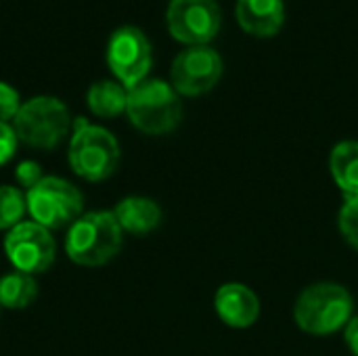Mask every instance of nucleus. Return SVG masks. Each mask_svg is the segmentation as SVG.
<instances>
[{"label": "nucleus", "mask_w": 358, "mask_h": 356, "mask_svg": "<svg viewBox=\"0 0 358 356\" xmlns=\"http://www.w3.org/2000/svg\"><path fill=\"white\" fill-rule=\"evenodd\" d=\"M124 245V231L113 212L94 210L84 212L65 235L67 258L86 269L103 266L111 262Z\"/></svg>", "instance_id": "f257e3e1"}, {"label": "nucleus", "mask_w": 358, "mask_h": 356, "mask_svg": "<svg viewBox=\"0 0 358 356\" xmlns=\"http://www.w3.org/2000/svg\"><path fill=\"white\" fill-rule=\"evenodd\" d=\"M67 147V162L76 176L88 183L109 178L120 166V143L103 126L76 118Z\"/></svg>", "instance_id": "f03ea898"}, {"label": "nucleus", "mask_w": 358, "mask_h": 356, "mask_svg": "<svg viewBox=\"0 0 358 356\" xmlns=\"http://www.w3.org/2000/svg\"><path fill=\"white\" fill-rule=\"evenodd\" d=\"M126 115L130 124L145 134H168L180 124L182 118L180 94L172 84L157 78H147L128 90Z\"/></svg>", "instance_id": "7ed1b4c3"}, {"label": "nucleus", "mask_w": 358, "mask_h": 356, "mask_svg": "<svg viewBox=\"0 0 358 356\" xmlns=\"http://www.w3.org/2000/svg\"><path fill=\"white\" fill-rule=\"evenodd\" d=\"M294 319L310 336H331L352 319V296L338 283H315L296 300Z\"/></svg>", "instance_id": "20e7f679"}, {"label": "nucleus", "mask_w": 358, "mask_h": 356, "mask_svg": "<svg viewBox=\"0 0 358 356\" xmlns=\"http://www.w3.org/2000/svg\"><path fill=\"white\" fill-rule=\"evenodd\" d=\"M15 134L21 143L34 149H55L71 130L67 105L48 94L25 101L13 120Z\"/></svg>", "instance_id": "39448f33"}, {"label": "nucleus", "mask_w": 358, "mask_h": 356, "mask_svg": "<svg viewBox=\"0 0 358 356\" xmlns=\"http://www.w3.org/2000/svg\"><path fill=\"white\" fill-rule=\"evenodd\" d=\"M25 206L29 218L44 229H69L84 214V195L73 183L61 176H44L36 187L25 191Z\"/></svg>", "instance_id": "423d86ee"}, {"label": "nucleus", "mask_w": 358, "mask_h": 356, "mask_svg": "<svg viewBox=\"0 0 358 356\" xmlns=\"http://www.w3.org/2000/svg\"><path fill=\"white\" fill-rule=\"evenodd\" d=\"M107 65L128 90L145 82L153 65V50L143 29L136 25L117 27L107 42Z\"/></svg>", "instance_id": "0eeeda50"}, {"label": "nucleus", "mask_w": 358, "mask_h": 356, "mask_svg": "<svg viewBox=\"0 0 358 356\" xmlns=\"http://www.w3.org/2000/svg\"><path fill=\"white\" fill-rule=\"evenodd\" d=\"M4 254L15 271L27 275L46 273L57 256V243L48 229L34 220H23L4 235Z\"/></svg>", "instance_id": "6e6552de"}, {"label": "nucleus", "mask_w": 358, "mask_h": 356, "mask_svg": "<svg viewBox=\"0 0 358 356\" xmlns=\"http://www.w3.org/2000/svg\"><path fill=\"white\" fill-rule=\"evenodd\" d=\"M166 23L174 40L187 46H206L218 36L222 13L216 0H170Z\"/></svg>", "instance_id": "1a4fd4ad"}, {"label": "nucleus", "mask_w": 358, "mask_h": 356, "mask_svg": "<svg viewBox=\"0 0 358 356\" xmlns=\"http://www.w3.org/2000/svg\"><path fill=\"white\" fill-rule=\"evenodd\" d=\"M222 76V59L212 46H187L172 61V86L182 97L210 92Z\"/></svg>", "instance_id": "9d476101"}, {"label": "nucleus", "mask_w": 358, "mask_h": 356, "mask_svg": "<svg viewBox=\"0 0 358 356\" xmlns=\"http://www.w3.org/2000/svg\"><path fill=\"white\" fill-rule=\"evenodd\" d=\"M214 306L220 321L235 329L252 327L260 317V300L243 283H224L216 292Z\"/></svg>", "instance_id": "9b49d317"}, {"label": "nucleus", "mask_w": 358, "mask_h": 356, "mask_svg": "<svg viewBox=\"0 0 358 356\" xmlns=\"http://www.w3.org/2000/svg\"><path fill=\"white\" fill-rule=\"evenodd\" d=\"M235 17L243 31L271 38L279 34L285 23V4L283 0H237Z\"/></svg>", "instance_id": "f8f14e48"}, {"label": "nucleus", "mask_w": 358, "mask_h": 356, "mask_svg": "<svg viewBox=\"0 0 358 356\" xmlns=\"http://www.w3.org/2000/svg\"><path fill=\"white\" fill-rule=\"evenodd\" d=\"M113 214L122 231L130 235H147L155 231L162 222V208L153 199L138 195L124 197L115 206Z\"/></svg>", "instance_id": "ddd939ff"}, {"label": "nucleus", "mask_w": 358, "mask_h": 356, "mask_svg": "<svg viewBox=\"0 0 358 356\" xmlns=\"http://www.w3.org/2000/svg\"><path fill=\"white\" fill-rule=\"evenodd\" d=\"M88 109L99 118H117L126 113L128 105V88H124L117 80H99L86 92Z\"/></svg>", "instance_id": "4468645a"}, {"label": "nucleus", "mask_w": 358, "mask_h": 356, "mask_svg": "<svg viewBox=\"0 0 358 356\" xmlns=\"http://www.w3.org/2000/svg\"><path fill=\"white\" fill-rule=\"evenodd\" d=\"M329 168L336 185L346 197L358 195V143L342 141L334 147L329 157Z\"/></svg>", "instance_id": "2eb2a0df"}, {"label": "nucleus", "mask_w": 358, "mask_h": 356, "mask_svg": "<svg viewBox=\"0 0 358 356\" xmlns=\"http://www.w3.org/2000/svg\"><path fill=\"white\" fill-rule=\"evenodd\" d=\"M38 296V281L34 275L13 271L0 277V308L23 311Z\"/></svg>", "instance_id": "dca6fc26"}, {"label": "nucleus", "mask_w": 358, "mask_h": 356, "mask_svg": "<svg viewBox=\"0 0 358 356\" xmlns=\"http://www.w3.org/2000/svg\"><path fill=\"white\" fill-rule=\"evenodd\" d=\"M27 214L25 193L10 185H0V231H10Z\"/></svg>", "instance_id": "f3484780"}, {"label": "nucleus", "mask_w": 358, "mask_h": 356, "mask_svg": "<svg viewBox=\"0 0 358 356\" xmlns=\"http://www.w3.org/2000/svg\"><path fill=\"white\" fill-rule=\"evenodd\" d=\"M338 227L344 239L358 250V195L346 197L340 216H338Z\"/></svg>", "instance_id": "a211bd4d"}, {"label": "nucleus", "mask_w": 358, "mask_h": 356, "mask_svg": "<svg viewBox=\"0 0 358 356\" xmlns=\"http://www.w3.org/2000/svg\"><path fill=\"white\" fill-rule=\"evenodd\" d=\"M21 97L17 92V88H13L6 82H0V122L10 124L15 120V115L21 109Z\"/></svg>", "instance_id": "6ab92c4d"}, {"label": "nucleus", "mask_w": 358, "mask_h": 356, "mask_svg": "<svg viewBox=\"0 0 358 356\" xmlns=\"http://www.w3.org/2000/svg\"><path fill=\"white\" fill-rule=\"evenodd\" d=\"M42 178H44L42 168H40V164L34 162V159H23V162H19V164L15 166V180H17V185H19L21 189H25V191H29L31 187H36Z\"/></svg>", "instance_id": "aec40b11"}, {"label": "nucleus", "mask_w": 358, "mask_h": 356, "mask_svg": "<svg viewBox=\"0 0 358 356\" xmlns=\"http://www.w3.org/2000/svg\"><path fill=\"white\" fill-rule=\"evenodd\" d=\"M17 145H19V138L15 134L13 124L0 122V166L8 164L15 157Z\"/></svg>", "instance_id": "412c9836"}, {"label": "nucleus", "mask_w": 358, "mask_h": 356, "mask_svg": "<svg viewBox=\"0 0 358 356\" xmlns=\"http://www.w3.org/2000/svg\"><path fill=\"white\" fill-rule=\"evenodd\" d=\"M344 340L350 348V353L355 356H358V317H352L344 329Z\"/></svg>", "instance_id": "4be33fe9"}]
</instances>
